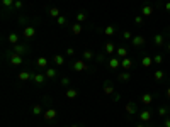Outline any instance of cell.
I'll list each match as a JSON object with an SVG mask.
<instances>
[{
  "instance_id": "7bdbcfd3",
  "label": "cell",
  "mask_w": 170,
  "mask_h": 127,
  "mask_svg": "<svg viewBox=\"0 0 170 127\" xmlns=\"http://www.w3.org/2000/svg\"><path fill=\"white\" fill-rule=\"evenodd\" d=\"M163 125H165V127H170V119H165V122H163Z\"/></svg>"
},
{
  "instance_id": "2e32d148",
  "label": "cell",
  "mask_w": 170,
  "mask_h": 127,
  "mask_svg": "<svg viewBox=\"0 0 170 127\" xmlns=\"http://www.w3.org/2000/svg\"><path fill=\"white\" fill-rule=\"evenodd\" d=\"M124 109H126V112L129 114V115H134V114H136V105H134V102H128Z\"/></svg>"
},
{
  "instance_id": "d590c367",
  "label": "cell",
  "mask_w": 170,
  "mask_h": 127,
  "mask_svg": "<svg viewBox=\"0 0 170 127\" xmlns=\"http://www.w3.org/2000/svg\"><path fill=\"white\" fill-rule=\"evenodd\" d=\"M56 22H58V25H67V17H63V15H60V17H56Z\"/></svg>"
},
{
  "instance_id": "83f0119b",
  "label": "cell",
  "mask_w": 170,
  "mask_h": 127,
  "mask_svg": "<svg viewBox=\"0 0 170 127\" xmlns=\"http://www.w3.org/2000/svg\"><path fill=\"white\" fill-rule=\"evenodd\" d=\"M82 54H83L85 61H90V59H94V56H95V54H94V51H90V49H85Z\"/></svg>"
},
{
  "instance_id": "7dc6e473",
  "label": "cell",
  "mask_w": 170,
  "mask_h": 127,
  "mask_svg": "<svg viewBox=\"0 0 170 127\" xmlns=\"http://www.w3.org/2000/svg\"><path fill=\"white\" fill-rule=\"evenodd\" d=\"M167 51H168V53H170V43L167 44Z\"/></svg>"
},
{
  "instance_id": "f6af8a7d",
  "label": "cell",
  "mask_w": 170,
  "mask_h": 127,
  "mask_svg": "<svg viewBox=\"0 0 170 127\" xmlns=\"http://www.w3.org/2000/svg\"><path fill=\"white\" fill-rule=\"evenodd\" d=\"M167 97H168V98H170V87H168V88H167Z\"/></svg>"
},
{
  "instance_id": "ba28073f",
  "label": "cell",
  "mask_w": 170,
  "mask_h": 127,
  "mask_svg": "<svg viewBox=\"0 0 170 127\" xmlns=\"http://www.w3.org/2000/svg\"><path fill=\"white\" fill-rule=\"evenodd\" d=\"M33 80H34V83H36V85H43L48 78H46L44 73H36V75H33Z\"/></svg>"
},
{
  "instance_id": "603a6c76",
  "label": "cell",
  "mask_w": 170,
  "mask_h": 127,
  "mask_svg": "<svg viewBox=\"0 0 170 127\" xmlns=\"http://www.w3.org/2000/svg\"><path fill=\"white\" fill-rule=\"evenodd\" d=\"M141 65H143L145 68H150V66L153 65V56H143V59H141Z\"/></svg>"
},
{
  "instance_id": "8fae6325",
  "label": "cell",
  "mask_w": 170,
  "mask_h": 127,
  "mask_svg": "<svg viewBox=\"0 0 170 127\" xmlns=\"http://www.w3.org/2000/svg\"><path fill=\"white\" fill-rule=\"evenodd\" d=\"M104 53H106V54H112V53H116V46H114V43L107 41V43L104 44Z\"/></svg>"
},
{
  "instance_id": "bcb514c9",
  "label": "cell",
  "mask_w": 170,
  "mask_h": 127,
  "mask_svg": "<svg viewBox=\"0 0 170 127\" xmlns=\"http://www.w3.org/2000/svg\"><path fill=\"white\" fill-rule=\"evenodd\" d=\"M136 127H148V125H145V124H143V122H141V124H138V125H136Z\"/></svg>"
},
{
  "instance_id": "484cf974",
  "label": "cell",
  "mask_w": 170,
  "mask_h": 127,
  "mask_svg": "<svg viewBox=\"0 0 170 127\" xmlns=\"http://www.w3.org/2000/svg\"><path fill=\"white\" fill-rule=\"evenodd\" d=\"M75 19H77V22L78 24H83L85 21H87V14H85V12H77V15H75Z\"/></svg>"
},
{
  "instance_id": "5bb4252c",
  "label": "cell",
  "mask_w": 170,
  "mask_h": 127,
  "mask_svg": "<svg viewBox=\"0 0 170 127\" xmlns=\"http://www.w3.org/2000/svg\"><path fill=\"white\" fill-rule=\"evenodd\" d=\"M65 97H67L68 100H73V98L78 97V90H75V88H68V90L65 92Z\"/></svg>"
},
{
  "instance_id": "4316f807",
  "label": "cell",
  "mask_w": 170,
  "mask_h": 127,
  "mask_svg": "<svg viewBox=\"0 0 170 127\" xmlns=\"http://www.w3.org/2000/svg\"><path fill=\"white\" fill-rule=\"evenodd\" d=\"M7 41L12 44V46H15V44H19V36H17V34H15V32H12V34H9Z\"/></svg>"
},
{
  "instance_id": "f1b7e54d",
  "label": "cell",
  "mask_w": 170,
  "mask_h": 127,
  "mask_svg": "<svg viewBox=\"0 0 170 127\" xmlns=\"http://www.w3.org/2000/svg\"><path fill=\"white\" fill-rule=\"evenodd\" d=\"M104 32H106V36L111 37V36H114V34H116V27H114V25H106Z\"/></svg>"
},
{
  "instance_id": "74e56055",
  "label": "cell",
  "mask_w": 170,
  "mask_h": 127,
  "mask_svg": "<svg viewBox=\"0 0 170 127\" xmlns=\"http://www.w3.org/2000/svg\"><path fill=\"white\" fill-rule=\"evenodd\" d=\"M60 83H61V87H68V85H70V78H68V76H63L61 80H60Z\"/></svg>"
},
{
  "instance_id": "e575fe53",
  "label": "cell",
  "mask_w": 170,
  "mask_h": 127,
  "mask_svg": "<svg viewBox=\"0 0 170 127\" xmlns=\"http://www.w3.org/2000/svg\"><path fill=\"white\" fill-rule=\"evenodd\" d=\"M33 114H34V115H39V114H44V112H43V107H41V105H34V107H33Z\"/></svg>"
},
{
  "instance_id": "1f68e13d",
  "label": "cell",
  "mask_w": 170,
  "mask_h": 127,
  "mask_svg": "<svg viewBox=\"0 0 170 127\" xmlns=\"http://www.w3.org/2000/svg\"><path fill=\"white\" fill-rule=\"evenodd\" d=\"M156 112H158V115H160V117H165L167 114H168V109L162 105V107H158V110H156Z\"/></svg>"
},
{
  "instance_id": "8992f818",
  "label": "cell",
  "mask_w": 170,
  "mask_h": 127,
  "mask_svg": "<svg viewBox=\"0 0 170 127\" xmlns=\"http://www.w3.org/2000/svg\"><path fill=\"white\" fill-rule=\"evenodd\" d=\"M12 51H14V53H17V54H21V56H24L27 51H29V47L24 46V44H15V46H12Z\"/></svg>"
},
{
  "instance_id": "e0dca14e",
  "label": "cell",
  "mask_w": 170,
  "mask_h": 127,
  "mask_svg": "<svg viewBox=\"0 0 170 127\" xmlns=\"http://www.w3.org/2000/svg\"><path fill=\"white\" fill-rule=\"evenodd\" d=\"M44 75H46V78H48V80H53V78H56V76H58V71H56L55 68H46Z\"/></svg>"
},
{
  "instance_id": "52a82bcc",
  "label": "cell",
  "mask_w": 170,
  "mask_h": 127,
  "mask_svg": "<svg viewBox=\"0 0 170 127\" xmlns=\"http://www.w3.org/2000/svg\"><path fill=\"white\" fill-rule=\"evenodd\" d=\"M121 68L124 69V71H129V69L133 68V59L131 58H122L121 59Z\"/></svg>"
},
{
  "instance_id": "60d3db41",
  "label": "cell",
  "mask_w": 170,
  "mask_h": 127,
  "mask_svg": "<svg viewBox=\"0 0 170 127\" xmlns=\"http://www.w3.org/2000/svg\"><path fill=\"white\" fill-rule=\"evenodd\" d=\"M65 54H67V56H73L75 54V49H73V47H68V49L65 51Z\"/></svg>"
},
{
  "instance_id": "f546056e",
  "label": "cell",
  "mask_w": 170,
  "mask_h": 127,
  "mask_svg": "<svg viewBox=\"0 0 170 127\" xmlns=\"http://www.w3.org/2000/svg\"><path fill=\"white\" fill-rule=\"evenodd\" d=\"M153 78H155L156 81H162L163 78H165V73H163L162 69H156V71L153 73Z\"/></svg>"
},
{
  "instance_id": "f35d334b",
  "label": "cell",
  "mask_w": 170,
  "mask_h": 127,
  "mask_svg": "<svg viewBox=\"0 0 170 127\" xmlns=\"http://www.w3.org/2000/svg\"><path fill=\"white\" fill-rule=\"evenodd\" d=\"M134 22H136L138 25H143V22H145V17H143V15H136V17H134Z\"/></svg>"
},
{
  "instance_id": "ac0fdd59",
  "label": "cell",
  "mask_w": 170,
  "mask_h": 127,
  "mask_svg": "<svg viewBox=\"0 0 170 127\" xmlns=\"http://www.w3.org/2000/svg\"><path fill=\"white\" fill-rule=\"evenodd\" d=\"M53 63H55L56 66H63V65H65V56L55 54V56H53Z\"/></svg>"
},
{
  "instance_id": "277c9868",
  "label": "cell",
  "mask_w": 170,
  "mask_h": 127,
  "mask_svg": "<svg viewBox=\"0 0 170 127\" xmlns=\"http://www.w3.org/2000/svg\"><path fill=\"white\" fill-rule=\"evenodd\" d=\"M43 115H44V119L48 120V122H53V120L56 119V115H58V112H56L53 107H49L48 110H44V114H43Z\"/></svg>"
},
{
  "instance_id": "7c38bea8",
  "label": "cell",
  "mask_w": 170,
  "mask_h": 127,
  "mask_svg": "<svg viewBox=\"0 0 170 127\" xmlns=\"http://www.w3.org/2000/svg\"><path fill=\"white\" fill-rule=\"evenodd\" d=\"M107 65H109V68H111V69H118L119 66H121V59H119L118 56H114V58H111V59H109V63H107Z\"/></svg>"
},
{
  "instance_id": "30bf717a",
  "label": "cell",
  "mask_w": 170,
  "mask_h": 127,
  "mask_svg": "<svg viewBox=\"0 0 170 127\" xmlns=\"http://www.w3.org/2000/svg\"><path fill=\"white\" fill-rule=\"evenodd\" d=\"M153 44H155L156 47H162L163 44H165V36H163V34H156V36L153 37Z\"/></svg>"
},
{
  "instance_id": "6da1fadb",
  "label": "cell",
  "mask_w": 170,
  "mask_h": 127,
  "mask_svg": "<svg viewBox=\"0 0 170 127\" xmlns=\"http://www.w3.org/2000/svg\"><path fill=\"white\" fill-rule=\"evenodd\" d=\"M9 63H10L12 66H21V65H24V56H21V54H17V53L12 51L10 54H9Z\"/></svg>"
},
{
  "instance_id": "d4e9b609",
  "label": "cell",
  "mask_w": 170,
  "mask_h": 127,
  "mask_svg": "<svg viewBox=\"0 0 170 127\" xmlns=\"http://www.w3.org/2000/svg\"><path fill=\"white\" fill-rule=\"evenodd\" d=\"M82 31H83V25H82V24H78V22H77V24H71V32H73L75 36H78Z\"/></svg>"
},
{
  "instance_id": "cb8c5ba5",
  "label": "cell",
  "mask_w": 170,
  "mask_h": 127,
  "mask_svg": "<svg viewBox=\"0 0 170 127\" xmlns=\"http://www.w3.org/2000/svg\"><path fill=\"white\" fill-rule=\"evenodd\" d=\"M19 80L21 81H27V80H33V75L29 71H21L19 73Z\"/></svg>"
},
{
  "instance_id": "836d02e7",
  "label": "cell",
  "mask_w": 170,
  "mask_h": 127,
  "mask_svg": "<svg viewBox=\"0 0 170 127\" xmlns=\"http://www.w3.org/2000/svg\"><path fill=\"white\" fill-rule=\"evenodd\" d=\"M162 61H163L162 54H155V56H153V65H162Z\"/></svg>"
},
{
  "instance_id": "f907efd6",
  "label": "cell",
  "mask_w": 170,
  "mask_h": 127,
  "mask_svg": "<svg viewBox=\"0 0 170 127\" xmlns=\"http://www.w3.org/2000/svg\"><path fill=\"white\" fill-rule=\"evenodd\" d=\"M165 2H170V0H165Z\"/></svg>"
},
{
  "instance_id": "681fc988",
  "label": "cell",
  "mask_w": 170,
  "mask_h": 127,
  "mask_svg": "<svg viewBox=\"0 0 170 127\" xmlns=\"http://www.w3.org/2000/svg\"><path fill=\"white\" fill-rule=\"evenodd\" d=\"M156 127H165V125H156Z\"/></svg>"
},
{
  "instance_id": "d6986e66",
  "label": "cell",
  "mask_w": 170,
  "mask_h": 127,
  "mask_svg": "<svg viewBox=\"0 0 170 127\" xmlns=\"http://www.w3.org/2000/svg\"><path fill=\"white\" fill-rule=\"evenodd\" d=\"M36 65L39 66V68H48V58H46V56H39Z\"/></svg>"
},
{
  "instance_id": "b9f144b4",
  "label": "cell",
  "mask_w": 170,
  "mask_h": 127,
  "mask_svg": "<svg viewBox=\"0 0 170 127\" xmlns=\"http://www.w3.org/2000/svg\"><path fill=\"white\" fill-rule=\"evenodd\" d=\"M112 100L119 102V100H121V93H114V95H112Z\"/></svg>"
},
{
  "instance_id": "c3c4849f",
  "label": "cell",
  "mask_w": 170,
  "mask_h": 127,
  "mask_svg": "<svg viewBox=\"0 0 170 127\" xmlns=\"http://www.w3.org/2000/svg\"><path fill=\"white\" fill-rule=\"evenodd\" d=\"M68 127H80V125H77V124H73V125H68Z\"/></svg>"
},
{
  "instance_id": "ffe728a7",
  "label": "cell",
  "mask_w": 170,
  "mask_h": 127,
  "mask_svg": "<svg viewBox=\"0 0 170 127\" xmlns=\"http://www.w3.org/2000/svg\"><path fill=\"white\" fill-rule=\"evenodd\" d=\"M131 78H133L131 71H122V73H119V76H118V80H121V81H128V80H131Z\"/></svg>"
},
{
  "instance_id": "44dd1931",
  "label": "cell",
  "mask_w": 170,
  "mask_h": 127,
  "mask_svg": "<svg viewBox=\"0 0 170 127\" xmlns=\"http://www.w3.org/2000/svg\"><path fill=\"white\" fill-rule=\"evenodd\" d=\"M152 102H153V95L152 93H145L143 97H141V103H143V105H150Z\"/></svg>"
},
{
  "instance_id": "8d00e7d4",
  "label": "cell",
  "mask_w": 170,
  "mask_h": 127,
  "mask_svg": "<svg viewBox=\"0 0 170 127\" xmlns=\"http://www.w3.org/2000/svg\"><path fill=\"white\" fill-rule=\"evenodd\" d=\"M133 37H134V36L129 32V31H124V32H122V39H126V41H131Z\"/></svg>"
},
{
  "instance_id": "ab89813d",
  "label": "cell",
  "mask_w": 170,
  "mask_h": 127,
  "mask_svg": "<svg viewBox=\"0 0 170 127\" xmlns=\"http://www.w3.org/2000/svg\"><path fill=\"white\" fill-rule=\"evenodd\" d=\"M24 7V4L21 2V0H15V4H14V9H17V10H21V9Z\"/></svg>"
},
{
  "instance_id": "4fadbf2b",
  "label": "cell",
  "mask_w": 170,
  "mask_h": 127,
  "mask_svg": "<svg viewBox=\"0 0 170 127\" xmlns=\"http://www.w3.org/2000/svg\"><path fill=\"white\" fill-rule=\"evenodd\" d=\"M116 56H118L119 59H122V58H128V49H126L124 46H119V47H116Z\"/></svg>"
},
{
  "instance_id": "ee69618b",
  "label": "cell",
  "mask_w": 170,
  "mask_h": 127,
  "mask_svg": "<svg viewBox=\"0 0 170 127\" xmlns=\"http://www.w3.org/2000/svg\"><path fill=\"white\" fill-rule=\"evenodd\" d=\"M165 10L170 12V2H165Z\"/></svg>"
},
{
  "instance_id": "5b68a950",
  "label": "cell",
  "mask_w": 170,
  "mask_h": 127,
  "mask_svg": "<svg viewBox=\"0 0 170 127\" xmlns=\"http://www.w3.org/2000/svg\"><path fill=\"white\" fill-rule=\"evenodd\" d=\"M131 43H133L134 47H143L145 44H146V37L145 36H134L133 39H131Z\"/></svg>"
},
{
  "instance_id": "7a4b0ae2",
  "label": "cell",
  "mask_w": 170,
  "mask_h": 127,
  "mask_svg": "<svg viewBox=\"0 0 170 127\" xmlns=\"http://www.w3.org/2000/svg\"><path fill=\"white\" fill-rule=\"evenodd\" d=\"M22 36L26 37V39H33V37L36 36V27H34V25H26L22 29Z\"/></svg>"
},
{
  "instance_id": "d6a6232c",
  "label": "cell",
  "mask_w": 170,
  "mask_h": 127,
  "mask_svg": "<svg viewBox=\"0 0 170 127\" xmlns=\"http://www.w3.org/2000/svg\"><path fill=\"white\" fill-rule=\"evenodd\" d=\"M48 12H49V15H51V17H60V9H56V7H51Z\"/></svg>"
},
{
  "instance_id": "7402d4cb",
  "label": "cell",
  "mask_w": 170,
  "mask_h": 127,
  "mask_svg": "<svg viewBox=\"0 0 170 127\" xmlns=\"http://www.w3.org/2000/svg\"><path fill=\"white\" fill-rule=\"evenodd\" d=\"M152 14H153V7H152V5H145V7L141 9V15H143V17H150Z\"/></svg>"
},
{
  "instance_id": "4dcf8cb0",
  "label": "cell",
  "mask_w": 170,
  "mask_h": 127,
  "mask_svg": "<svg viewBox=\"0 0 170 127\" xmlns=\"http://www.w3.org/2000/svg\"><path fill=\"white\" fill-rule=\"evenodd\" d=\"M14 4H15V0H2V5L7 7V9H12V7H14Z\"/></svg>"
},
{
  "instance_id": "9c48e42d",
  "label": "cell",
  "mask_w": 170,
  "mask_h": 127,
  "mask_svg": "<svg viewBox=\"0 0 170 127\" xmlns=\"http://www.w3.org/2000/svg\"><path fill=\"white\" fill-rule=\"evenodd\" d=\"M140 120L143 124L150 122V120H152V112H150V110H141L140 112Z\"/></svg>"
},
{
  "instance_id": "9a60e30c",
  "label": "cell",
  "mask_w": 170,
  "mask_h": 127,
  "mask_svg": "<svg viewBox=\"0 0 170 127\" xmlns=\"http://www.w3.org/2000/svg\"><path fill=\"white\" fill-rule=\"evenodd\" d=\"M114 87H112V83L111 81H106V83H104V93L106 95H114Z\"/></svg>"
},
{
  "instance_id": "3957f363",
  "label": "cell",
  "mask_w": 170,
  "mask_h": 127,
  "mask_svg": "<svg viewBox=\"0 0 170 127\" xmlns=\"http://www.w3.org/2000/svg\"><path fill=\"white\" fill-rule=\"evenodd\" d=\"M71 68L75 69V71H87L89 69V65H87V61L85 59H78V61L73 63V66Z\"/></svg>"
}]
</instances>
